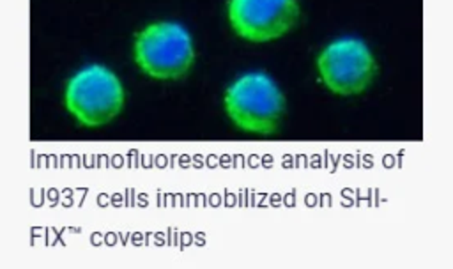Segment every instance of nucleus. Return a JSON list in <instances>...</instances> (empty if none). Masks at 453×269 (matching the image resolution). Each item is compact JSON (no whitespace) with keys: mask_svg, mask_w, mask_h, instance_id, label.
I'll return each instance as SVG.
<instances>
[{"mask_svg":"<svg viewBox=\"0 0 453 269\" xmlns=\"http://www.w3.org/2000/svg\"><path fill=\"white\" fill-rule=\"evenodd\" d=\"M223 106L228 119L241 131L269 136L280 129L287 101L283 90L271 74L251 71L228 85Z\"/></svg>","mask_w":453,"mask_h":269,"instance_id":"nucleus-1","label":"nucleus"},{"mask_svg":"<svg viewBox=\"0 0 453 269\" xmlns=\"http://www.w3.org/2000/svg\"><path fill=\"white\" fill-rule=\"evenodd\" d=\"M315 65L320 83L340 97L361 96L379 74L373 50L357 35H342L329 41L319 51Z\"/></svg>","mask_w":453,"mask_h":269,"instance_id":"nucleus-2","label":"nucleus"},{"mask_svg":"<svg viewBox=\"0 0 453 269\" xmlns=\"http://www.w3.org/2000/svg\"><path fill=\"white\" fill-rule=\"evenodd\" d=\"M134 62L154 80H179L195 62L193 37L180 23H152L136 34Z\"/></svg>","mask_w":453,"mask_h":269,"instance_id":"nucleus-3","label":"nucleus"},{"mask_svg":"<svg viewBox=\"0 0 453 269\" xmlns=\"http://www.w3.org/2000/svg\"><path fill=\"white\" fill-rule=\"evenodd\" d=\"M67 111L85 127L111 122L124 106V87L119 76L104 65L94 64L73 74L65 85Z\"/></svg>","mask_w":453,"mask_h":269,"instance_id":"nucleus-4","label":"nucleus"},{"mask_svg":"<svg viewBox=\"0 0 453 269\" xmlns=\"http://www.w3.org/2000/svg\"><path fill=\"white\" fill-rule=\"evenodd\" d=\"M228 21L250 42H269L287 35L299 21L297 0H230Z\"/></svg>","mask_w":453,"mask_h":269,"instance_id":"nucleus-5","label":"nucleus"}]
</instances>
